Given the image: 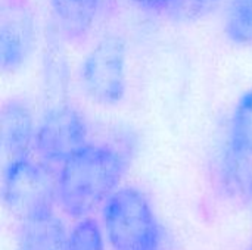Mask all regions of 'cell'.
Returning <instances> with one entry per match:
<instances>
[{
  "label": "cell",
  "mask_w": 252,
  "mask_h": 250,
  "mask_svg": "<svg viewBox=\"0 0 252 250\" xmlns=\"http://www.w3.org/2000/svg\"><path fill=\"white\" fill-rule=\"evenodd\" d=\"M126 168L120 150L108 144H86L58 171L59 206L71 218H89L120 189Z\"/></svg>",
  "instance_id": "obj_1"
},
{
  "label": "cell",
  "mask_w": 252,
  "mask_h": 250,
  "mask_svg": "<svg viewBox=\"0 0 252 250\" xmlns=\"http://www.w3.org/2000/svg\"><path fill=\"white\" fill-rule=\"evenodd\" d=\"M103 228L112 250H161L162 230L148 197L118 189L103 205Z\"/></svg>",
  "instance_id": "obj_2"
},
{
  "label": "cell",
  "mask_w": 252,
  "mask_h": 250,
  "mask_svg": "<svg viewBox=\"0 0 252 250\" xmlns=\"http://www.w3.org/2000/svg\"><path fill=\"white\" fill-rule=\"evenodd\" d=\"M3 203L21 222L49 218L58 202V174L40 161L25 158L3 167Z\"/></svg>",
  "instance_id": "obj_3"
},
{
  "label": "cell",
  "mask_w": 252,
  "mask_h": 250,
  "mask_svg": "<svg viewBox=\"0 0 252 250\" xmlns=\"http://www.w3.org/2000/svg\"><path fill=\"white\" fill-rule=\"evenodd\" d=\"M81 85L102 106L118 105L127 90V46L121 35L108 34L93 44L81 63Z\"/></svg>",
  "instance_id": "obj_4"
},
{
  "label": "cell",
  "mask_w": 252,
  "mask_h": 250,
  "mask_svg": "<svg viewBox=\"0 0 252 250\" xmlns=\"http://www.w3.org/2000/svg\"><path fill=\"white\" fill-rule=\"evenodd\" d=\"M87 141L84 116L69 105H56L44 112L35 128L34 150L47 167H62Z\"/></svg>",
  "instance_id": "obj_5"
},
{
  "label": "cell",
  "mask_w": 252,
  "mask_h": 250,
  "mask_svg": "<svg viewBox=\"0 0 252 250\" xmlns=\"http://www.w3.org/2000/svg\"><path fill=\"white\" fill-rule=\"evenodd\" d=\"M35 24L30 9L19 1L3 7L0 24V63L6 74L18 72L35 47Z\"/></svg>",
  "instance_id": "obj_6"
},
{
  "label": "cell",
  "mask_w": 252,
  "mask_h": 250,
  "mask_svg": "<svg viewBox=\"0 0 252 250\" xmlns=\"http://www.w3.org/2000/svg\"><path fill=\"white\" fill-rule=\"evenodd\" d=\"M31 108L21 99H10L1 108V155L3 167L30 158L35 137Z\"/></svg>",
  "instance_id": "obj_7"
},
{
  "label": "cell",
  "mask_w": 252,
  "mask_h": 250,
  "mask_svg": "<svg viewBox=\"0 0 252 250\" xmlns=\"http://www.w3.org/2000/svg\"><path fill=\"white\" fill-rule=\"evenodd\" d=\"M53 18L61 34L77 41L84 38L93 28L102 0H49Z\"/></svg>",
  "instance_id": "obj_8"
},
{
  "label": "cell",
  "mask_w": 252,
  "mask_h": 250,
  "mask_svg": "<svg viewBox=\"0 0 252 250\" xmlns=\"http://www.w3.org/2000/svg\"><path fill=\"white\" fill-rule=\"evenodd\" d=\"M68 236L62 221L56 215L21 222L16 250H65Z\"/></svg>",
  "instance_id": "obj_9"
},
{
  "label": "cell",
  "mask_w": 252,
  "mask_h": 250,
  "mask_svg": "<svg viewBox=\"0 0 252 250\" xmlns=\"http://www.w3.org/2000/svg\"><path fill=\"white\" fill-rule=\"evenodd\" d=\"M219 177L229 196L242 202L251 200L252 162L236 155L227 146H224L219 162Z\"/></svg>",
  "instance_id": "obj_10"
},
{
  "label": "cell",
  "mask_w": 252,
  "mask_h": 250,
  "mask_svg": "<svg viewBox=\"0 0 252 250\" xmlns=\"http://www.w3.org/2000/svg\"><path fill=\"white\" fill-rule=\"evenodd\" d=\"M226 146L252 162V87L236 102L230 116Z\"/></svg>",
  "instance_id": "obj_11"
},
{
  "label": "cell",
  "mask_w": 252,
  "mask_h": 250,
  "mask_svg": "<svg viewBox=\"0 0 252 250\" xmlns=\"http://www.w3.org/2000/svg\"><path fill=\"white\" fill-rule=\"evenodd\" d=\"M224 34L233 44H252V0H229L224 16Z\"/></svg>",
  "instance_id": "obj_12"
},
{
  "label": "cell",
  "mask_w": 252,
  "mask_h": 250,
  "mask_svg": "<svg viewBox=\"0 0 252 250\" xmlns=\"http://www.w3.org/2000/svg\"><path fill=\"white\" fill-rule=\"evenodd\" d=\"M65 250H105L103 234L93 218L80 220L68 236Z\"/></svg>",
  "instance_id": "obj_13"
},
{
  "label": "cell",
  "mask_w": 252,
  "mask_h": 250,
  "mask_svg": "<svg viewBox=\"0 0 252 250\" xmlns=\"http://www.w3.org/2000/svg\"><path fill=\"white\" fill-rule=\"evenodd\" d=\"M220 3V0H183L179 12L176 13V18L183 19H198L205 15H208L211 10L216 9V6Z\"/></svg>",
  "instance_id": "obj_14"
},
{
  "label": "cell",
  "mask_w": 252,
  "mask_h": 250,
  "mask_svg": "<svg viewBox=\"0 0 252 250\" xmlns=\"http://www.w3.org/2000/svg\"><path fill=\"white\" fill-rule=\"evenodd\" d=\"M139 9L149 12V13H168L176 16L179 12L183 0H130Z\"/></svg>",
  "instance_id": "obj_15"
},
{
  "label": "cell",
  "mask_w": 252,
  "mask_h": 250,
  "mask_svg": "<svg viewBox=\"0 0 252 250\" xmlns=\"http://www.w3.org/2000/svg\"><path fill=\"white\" fill-rule=\"evenodd\" d=\"M250 250H252V246H251V248H250Z\"/></svg>",
  "instance_id": "obj_16"
}]
</instances>
